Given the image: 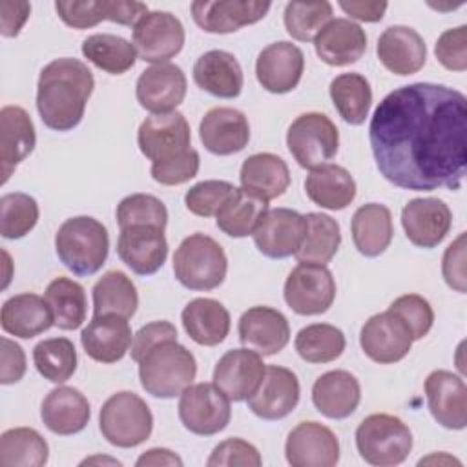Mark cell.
<instances>
[{
  "label": "cell",
  "mask_w": 467,
  "mask_h": 467,
  "mask_svg": "<svg viewBox=\"0 0 467 467\" xmlns=\"http://www.w3.org/2000/svg\"><path fill=\"white\" fill-rule=\"evenodd\" d=\"M368 142L390 184L412 192L460 190L467 166V99L432 82L396 88L372 113Z\"/></svg>",
  "instance_id": "obj_1"
},
{
  "label": "cell",
  "mask_w": 467,
  "mask_h": 467,
  "mask_svg": "<svg viewBox=\"0 0 467 467\" xmlns=\"http://www.w3.org/2000/svg\"><path fill=\"white\" fill-rule=\"evenodd\" d=\"M95 88L91 69L78 58H55L46 64L36 84V109L53 131H69L84 119Z\"/></svg>",
  "instance_id": "obj_2"
},
{
  "label": "cell",
  "mask_w": 467,
  "mask_h": 467,
  "mask_svg": "<svg viewBox=\"0 0 467 467\" xmlns=\"http://www.w3.org/2000/svg\"><path fill=\"white\" fill-rule=\"evenodd\" d=\"M197 374L195 356L177 339L153 345L139 361V379L146 394L161 400L181 396Z\"/></svg>",
  "instance_id": "obj_3"
},
{
  "label": "cell",
  "mask_w": 467,
  "mask_h": 467,
  "mask_svg": "<svg viewBox=\"0 0 467 467\" xmlns=\"http://www.w3.org/2000/svg\"><path fill=\"white\" fill-rule=\"evenodd\" d=\"M60 263L78 277L97 274L108 259L109 235L106 226L89 215L66 219L55 234Z\"/></svg>",
  "instance_id": "obj_4"
},
{
  "label": "cell",
  "mask_w": 467,
  "mask_h": 467,
  "mask_svg": "<svg viewBox=\"0 0 467 467\" xmlns=\"http://www.w3.org/2000/svg\"><path fill=\"white\" fill-rule=\"evenodd\" d=\"M228 259L223 246L210 235L195 232L182 239L173 254L175 279L188 290L206 292L223 285Z\"/></svg>",
  "instance_id": "obj_5"
},
{
  "label": "cell",
  "mask_w": 467,
  "mask_h": 467,
  "mask_svg": "<svg viewBox=\"0 0 467 467\" xmlns=\"http://www.w3.org/2000/svg\"><path fill=\"white\" fill-rule=\"evenodd\" d=\"M356 447L359 456L370 465H400L412 451V432L401 418L376 412L363 418L358 425Z\"/></svg>",
  "instance_id": "obj_6"
},
{
  "label": "cell",
  "mask_w": 467,
  "mask_h": 467,
  "mask_svg": "<svg viewBox=\"0 0 467 467\" xmlns=\"http://www.w3.org/2000/svg\"><path fill=\"white\" fill-rule=\"evenodd\" d=\"M99 429L108 443L120 449H131L150 438L153 431V414L139 394L120 390L102 403Z\"/></svg>",
  "instance_id": "obj_7"
},
{
  "label": "cell",
  "mask_w": 467,
  "mask_h": 467,
  "mask_svg": "<svg viewBox=\"0 0 467 467\" xmlns=\"http://www.w3.org/2000/svg\"><path fill=\"white\" fill-rule=\"evenodd\" d=\"M286 146L301 168L312 170L337 153L339 131L325 113H301L288 126Z\"/></svg>",
  "instance_id": "obj_8"
},
{
  "label": "cell",
  "mask_w": 467,
  "mask_h": 467,
  "mask_svg": "<svg viewBox=\"0 0 467 467\" xmlns=\"http://www.w3.org/2000/svg\"><path fill=\"white\" fill-rule=\"evenodd\" d=\"M230 398L215 383H195L179 396V420L197 436H213L224 431L232 418Z\"/></svg>",
  "instance_id": "obj_9"
},
{
  "label": "cell",
  "mask_w": 467,
  "mask_h": 467,
  "mask_svg": "<svg viewBox=\"0 0 467 467\" xmlns=\"http://www.w3.org/2000/svg\"><path fill=\"white\" fill-rule=\"evenodd\" d=\"M184 26L170 11H148L131 29L137 57L150 64H166L184 46Z\"/></svg>",
  "instance_id": "obj_10"
},
{
  "label": "cell",
  "mask_w": 467,
  "mask_h": 467,
  "mask_svg": "<svg viewBox=\"0 0 467 467\" xmlns=\"http://www.w3.org/2000/svg\"><path fill=\"white\" fill-rule=\"evenodd\" d=\"M285 303L299 316L325 314L336 299V281L325 265L299 263L286 277Z\"/></svg>",
  "instance_id": "obj_11"
},
{
  "label": "cell",
  "mask_w": 467,
  "mask_h": 467,
  "mask_svg": "<svg viewBox=\"0 0 467 467\" xmlns=\"http://www.w3.org/2000/svg\"><path fill=\"white\" fill-rule=\"evenodd\" d=\"M414 339L405 321L392 310L370 316L359 332V345L365 356L379 365L401 361Z\"/></svg>",
  "instance_id": "obj_12"
},
{
  "label": "cell",
  "mask_w": 467,
  "mask_h": 467,
  "mask_svg": "<svg viewBox=\"0 0 467 467\" xmlns=\"http://www.w3.org/2000/svg\"><path fill=\"white\" fill-rule=\"evenodd\" d=\"M306 232L305 215L292 208H270L259 219L252 237L257 250L270 259L296 255Z\"/></svg>",
  "instance_id": "obj_13"
},
{
  "label": "cell",
  "mask_w": 467,
  "mask_h": 467,
  "mask_svg": "<svg viewBox=\"0 0 467 467\" xmlns=\"http://www.w3.org/2000/svg\"><path fill=\"white\" fill-rule=\"evenodd\" d=\"M192 133L186 117L181 111H170L146 117L137 131L140 153L155 161H166L190 150Z\"/></svg>",
  "instance_id": "obj_14"
},
{
  "label": "cell",
  "mask_w": 467,
  "mask_h": 467,
  "mask_svg": "<svg viewBox=\"0 0 467 467\" xmlns=\"http://www.w3.org/2000/svg\"><path fill=\"white\" fill-rule=\"evenodd\" d=\"M270 2L261 0H197L192 2L193 22L206 33L226 35L266 16Z\"/></svg>",
  "instance_id": "obj_15"
},
{
  "label": "cell",
  "mask_w": 467,
  "mask_h": 467,
  "mask_svg": "<svg viewBox=\"0 0 467 467\" xmlns=\"http://www.w3.org/2000/svg\"><path fill=\"white\" fill-rule=\"evenodd\" d=\"M285 456L292 467H334L339 462V440L323 423L301 421L286 436Z\"/></svg>",
  "instance_id": "obj_16"
},
{
  "label": "cell",
  "mask_w": 467,
  "mask_h": 467,
  "mask_svg": "<svg viewBox=\"0 0 467 467\" xmlns=\"http://www.w3.org/2000/svg\"><path fill=\"white\" fill-rule=\"evenodd\" d=\"M186 75L171 62L146 67L135 84L137 102L151 115L175 111L186 97Z\"/></svg>",
  "instance_id": "obj_17"
},
{
  "label": "cell",
  "mask_w": 467,
  "mask_h": 467,
  "mask_svg": "<svg viewBox=\"0 0 467 467\" xmlns=\"http://www.w3.org/2000/svg\"><path fill=\"white\" fill-rule=\"evenodd\" d=\"M120 261L137 275H151L162 268L168 257L164 230L153 224H133L120 228L117 239Z\"/></svg>",
  "instance_id": "obj_18"
},
{
  "label": "cell",
  "mask_w": 467,
  "mask_h": 467,
  "mask_svg": "<svg viewBox=\"0 0 467 467\" xmlns=\"http://www.w3.org/2000/svg\"><path fill=\"white\" fill-rule=\"evenodd\" d=\"M301 387L297 376L279 365H268L257 390L246 400L248 409L261 420L275 421L286 418L299 403Z\"/></svg>",
  "instance_id": "obj_19"
},
{
  "label": "cell",
  "mask_w": 467,
  "mask_h": 467,
  "mask_svg": "<svg viewBox=\"0 0 467 467\" xmlns=\"http://www.w3.org/2000/svg\"><path fill=\"white\" fill-rule=\"evenodd\" d=\"M401 226L414 246L429 250L438 246L451 232L452 212L441 199L416 197L403 206Z\"/></svg>",
  "instance_id": "obj_20"
},
{
  "label": "cell",
  "mask_w": 467,
  "mask_h": 467,
  "mask_svg": "<svg viewBox=\"0 0 467 467\" xmlns=\"http://www.w3.org/2000/svg\"><path fill=\"white\" fill-rule=\"evenodd\" d=\"M305 71L303 51L288 42L279 40L261 49L255 60L257 82L268 93L283 95L297 88Z\"/></svg>",
  "instance_id": "obj_21"
},
{
  "label": "cell",
  "mask_w": 467,
  "mask_h": 467,
  "mask_svg": "<svg viewBox=\"0 0 467 467\" xmlns=\"http://www.w3.org/2000/svg\"><path fill=\"white\" fill-rule=\"evenodd\" d=\"M266 365L261 354L243 347L224 352L213 368V383L230 401L248 400L265 378Z\"/></svg>",
  "instance_id": "obj_22"
},
{
  "label": "cell",
  "mask_w": 467,
  "mask_h": 467,
  "mask_svg": "<svg viewBox=\"0 0 467 467\" xmlns=\"http://www.w3.org/2000/svg\"><path fill=\"white\" fill-rule=\"evenodd\" d=\"M423 390L432 418L445 429L462 431L467 425V387L465 381L451 370H432Z\"/></svg>",
  "instance_id": "obj_23"
},
{
  "label": "cell",
  "mask_w": 467,
  "mask_h": 467,
  "mask_svg": "<svg viewBox=\"0 0 467 467\" xmlns=\"http://www.w3.org/2000/svg\"><path fill=\"white\" fill-rule=\"evenodd\" d=\"M239 341L243 347L261 354L274 356L290 341V325L283 312L272 306H252L239 317Z\"/></svg>",
  "instance_id": "obj_24"
},
{
  "label": "cell",
  "mask_w": 467,
  "mask_h": 467,
  "mask_svg": "<svg viewBox=\"0 0 467 467\" xmlns=\"http://www.w3.org/2000/svg\"><path fill=\"white\" fill-rule=\"evenodd\" d=\"M199 139L213 155L224 157L239 153L250 140L248 119L235 108H212L199 122Z\"/></svg>",
  "instance_id": "obj_25"
},
{
  "label": "cell",
  "mask_w": 467,
  "mask_h": 467,
  "mask_svg": "<svg viewBox=\"0 0 467 467\" xmlns=\"http://www.w3.org/2000/svg\"><path fill=\"white\" fill-rule=\"evenodd\" d=\"M376 55L385 69L407 77L425 66L427 46L416 29L409 26H389L378 38Z\"/></svg>",
  "instance_id": "obj_26"
},
{
  "label": "cell",
  "mask_w": 467,
  "mask_h": 467,
  "mask_svg": "<svg viewBox=\"0 0 467 467\" xmlns=\"http://www.w3.org/2000/svg\"><path fill=\"white\" fill-rule=\"evenodd\" d=\"M133 334L126 317L93 316L80 332L84 352L99 363L109 365L120 361L131 348Z\"/></svg>",
  "instance_id": "obj_27"
},
{
  "label": "cell",
  "mask_w": 467,
  "mask_h": 467,
  "mask_svg": "<svg viewBox=\"0 0 467 467\" xmlns=\"http://www.w3.org/2000/svg\"><path fill=\"white\" fill-rule=\"evenodd\" d=\"M314 49L328 66H348L365 55L367 33L350 18H332L314 38Z\"/></svg>",
  "instance_id": "obj_28"
},
{
  "label": "cell",
  "mask_w": 467,
  "mask_h": 467,
  "mask_svg": "<svg viewBox=\"0 0 467 467\" xmlns=\"http://www.w3.org/2000/svg\"><path fill=\"white\" fill-rule=\"evenodd\" d=\"M36 133L29 113L20 106H4L0 109V161L2 184L9 181L15 168L35 150Z\"/></svg>",
  "instance_id": "obj_29"
},
{
  "label": "cell",
  "mask_w": 467,
  "mask_h": 467,
  "mask_svg": "<svg viewBox=\"0 0 467 467\" xmlns=\"http://www.w3.org/2000/svg\"><path fill=\"white\" fill-rule=\"evenodd\" d=\"M40 418L53 434L71 436L84 431L89 423V401L78 389L60 385L42 400Z\"/></svg>",
  "instance_id": "obj_30"
},
{
  "label": "cell",
  "mask_w": 467,
  "mask_h": 467,
  "mask_svg": "<svg viewBox=\"0 0 467 467\" xmlns=\"http://www.w3.org/2000/svg\"><path fill=\"white\" fill-rule=\"evenodd\" d=\"M361 401V387L348 370H328L312 385V403L325 418L345 420Z\"/></svg>",
  "instance_id": "obj_31"
},
{
  "label": "cell",
  "mask_w": 467,
  "mask_h": 467,
  "mask_svg": "<svg viewBox=\"0 0 467 467\" xmlns=\"http://www.w3.org/2000/svg\"><path fill=\"white\" fill-rule=\"evenodd\" d=\"M193 82L219 99H235L243 91V69L237 58L223 49L202 53L193 64Z\"/></svg>",
  "instance_id": "obj_32"
},
{
  "label": "cell",
  "mask_w": 467,
  "mask_h": 467,
  "mask_svg": "<svg viewBox=\"0 0 467 467\" xmlns=\"http://www.w3.org/2000/svg\"><path fill=\"white\" fill-rule=\"evenodd\" d=\"M0 325L5 334L20 339H31L55 325L53 312L46 301L33 292H24L4 301Z\"/></svg>",
  "instance_id": "obj_33"
},
{
  "label": "cell",
  "mask_w": 467,
  "mask_h": 467,
  "mask_svg": "<svg viewBox=\"0 0 467 467\" xmlns=\"http://www.w3.org/2000/svg\"><path fill=\"white\" fill-rule=\"evenodd\" d=\"M239 181L244 192L270 202L288 190L290 170L275 153H254L243 161Z\"/></svg>",
  "instance_id": "obj_34"
},
{
  "label": "cell",
  "mask_w": 467,
  "mask_h": 467,
  "mask_svg": "<svg viewBox=\"0 0 467 467\" xmlns=\"http://www.w3.org/2000/svg\"><path fill=\"white\" fill-rule=\"evenodd\" d=\"M356 190L350 171L332 162L312 168L305 179L306 197L325 210H345L354 201Z\"/></svg>",
  "instance_id": "obj_35"
},
{
  "label": "cell",
  "mask_w": 467,
  "mask_h": 467,
  "mask_svg": "<svg viewBox=\"0 0 467 467\" xmlns=\"http://www.w3.org/2000/svg\"><path fill=\"white\" fill-rule=\"evenodd\" d=\"M184 332L202 347L223 343L230 332V312L212 297H195L181 312Z\"/></svg>",
  "instance_id": "obj_36"
},
{
  "label": "cell",
  "mask_w": 467,
  "mask_h": 467,
  "mask_svg": "<svg viewBox=\"0 0 467 467\" xmlns=\"http://www.w3.org/2000/svg\"><path fill=\"white\" fill-rule=\"evenodd\" d=\"M350 234L356 250L365 257L381 255L392 243V213L385 204L367 202L359 206L350 223Z\"/></svg>",
  "instance_id": "obj_37"
},
{
  "label": "cell",
  "mask_w": 467,
  "mask_h": 467,
  "mask_svg": "<svg viewBox=\"0 0 467 467\" xmlns=\"http://www.w3.org/2000/svg\"><path fill=\"white\" fill-rule=\"evenodd\" d=\"M305 239L294 257L297 263L327 265L337 254L341 244L339 223L321 212L305 213Z\"/></svg>",
  "instance_id": "obj_38"
},
{
  "label": "cell",
  "mask_w": 467,
  "mask_h": 467,
  "mask_svg": "<svg viewBox=\"0 0 467 467\" xmlns=\"http://www.w3.org/2000/svg\"><path fill=\"white\" fill-rule=\"evenodd\" d=\"M93 316H120L130 319L139 306L133 281L119 270L106 272L93 286Z\"/></svg>",
  "instance_id": "obj_39"
},
{
  "label": "cell",
  "mask_w": 467,
  "mask_h": 467,
  "mask_svg": "<svg viewBox=\"0 0 467 467\" xmlns=\"http://www.w3.org/2000/svg\"><path fill=\"white\" fill-rule=\"evenodd\" d=\"M328 93L336 111L347 124L359 126L365 122L372 106V88L361 73L337 75L332 78Z\"/></svg>",
  "instance_id": "obj_40"
},
{
  "label": "cell",
  "mask_w": 467,
  "mask_h": 467,
  "mask_svg": "<svg viewBox=\"0 0 467 467\" xmlns=\"http://www.w3.org/2000/svg\"><path fill=\"white\" fill-rule=\"evenodd\" d=\"M80 49L88 62L109 75H122L130 71L139 58L135 46L130 40L111 33L89 35L82 40Z\"/></svg>",
  "instance_id": "obj_41"
},
{
  "label": "cell",
  "mask_w": 467,
  "mask_h": 467,
  "mask_svg": "<svg viewBox=\"0 0 467 467\" xmlns=\"http://www.w3.org/2000/svg\"><path fill=\"white\" fill-rule=\"evenodd\" d=\"M266 210V201L244 192L243 188H235L215 213V224L223 234L230 237H248L254 234L259 219Z\"/></svg>",
  "instance_id": "obj_42"
},
{
  "label": "cell",
  "mask_w": 467,
  "mask_h": 467,
  "mask_svg": "<svg viewBox=\"0 0 467 467\" xmlns=\"http://www.w3.org/2000/svg\"><path fill=\"white\" fill-rule=\"evenodd\" d=\"M44 297L53 312L55 327L62 330H77L88 314L86 290L78 281L69 277H55L44 292Z\"/></svg>",
  "instance_id": "obj_43"
},
{
  "label": "cell",
  "mask_w": 467,
  "mask_h": 467,
  "mask_svg": "<svg viewBox=\"0 0 467 467\" xmlns=\"http://www.w3.org/2000/svg\"><path fill=\"white\" fill-rule=\"evenodd\" d=\"M49 447L42 434L31 427L7 429L0 436L2 467H42L47 463Z\"/></svg>",
  "instance_id": "obj_44"
},
{
  "label": "cell",
  "mask_w": 467,
  "mask_h": 467,
  "mask_svg": "<svg viewBox=\"0 0 467 467\" xmlns=\"http://www.w3.org/2000/svg\"><path fill=\"white\" fill-rule=\"evenodd\" d=\"M347 339L341 328L328 323L303 327L294 339V347L306 363H330L345 350Z\"/></svg>",
  "instance_id": "obj_45"
},
{
  "label": "cell",
  "mask_w": 467,
  "mask_h": 467,
  "mask_svg": "<svg viewBox=\"0 0 467 467\" xmlns=\"http://www.w3.org/2000/svg\"><path fill=\"white\" fill-rule=\"evenodd\" d=\"M77 350L67 337L42 339L33 348V363L38 374L51 383H66L77 370Z\"/></svg>",
  "instance_id": "obj_46"
},
{
  "label": "cell",
  "mask_w": 467,
  "mask_h": 467,
  "mask_svg": "<svg viewBox=\"0 0 467 467\" xmlns=\"http://www.w3.org/2000/svg\"><path fill=\"white\" fill-rule=\"evenodd\" d=\"M330 2H288L283 22L286 33L297 42H312L317 33L332 20Z\"/></svg>",
  "instance_id": "obj_47"
},
{
  "label": "cell",
  "mask_w": 467,
  "mask_h": 467,
  "mask_svg": "<svg viewBox=\"0 0 467 467\" xmlns=\"http://www.w3.org/2000/svg\"><path fill=\"white\" fill-rule=\"evenodd\" d=\"M38 202L29 193L11 192L0 197V234L4 239H22L38 223Z\"/></svg>",
  "instance_id": "obj_48"
},
{
  "label": "cell",
  "mask_w": 467,
  "mask_h": 467,
  "mask_svg": "<svg viewBox=\"0 0 467 467\" xmlns=\"http://www.w3.org/2000/svg\"><path fill=\"white\" fill-rule=\"evenodd\" d=\"M117 224L119 228L133 224H153L166 230L168 210L161 199L150 193H131L126 195L117 204Z\"/></svg>",
  "instance_id": "obj_49"
},
{
  "label": "cell",
  "mask_w": 467,
  "mask_h": 467,
  "mask_svg": "<svg viewBox=\"0 0 467 467\" xmlns=\"http://www.w3.org/2000/svg\"><path fill=\"white\" fill-rule=\"evenodd\" d=\"M234 190L235 186L228 181H219V179L201 181L184 193V204L193 215L212 217L221 210V206L234 193Z\"/></svg>",
  "instance_id": "obj_50"
},
{
  "label": "cell",
  "mask_w": 467,
  "mask_h": 467,
  "mask_svg": "<svg viewBox=\"0 0 467 467\" xmlns=\"http://www.w3.org/2000/svg\"><path fill=\"white\" fill-rule=\"evenodd\" d=\"M389 310L398 314L409 327L412 339H423L434 325V310L431 303L420 294H405L396 297Z\"/></svg>",
  "instance_id": "obj_51"
},
{
  "label": "cell",
  "mask_w": 467,
  "mask_h": 467,
  "mask_svg": "<svg viewBox=\"0 0 467 467\" xmlns=\"http://www.w3.org/2000/svg\"><path fill=\"white\" fill-rule=\"evenodd\" d=\"M199 166H201L199 153L197 150L190 148L184 153L175 155L171 159L151 162L150 173H151V179L159 184L177 186L193 179L199 171Z\"/></svg>",
  "instance_id": "obj_52"
},
{
  "label": "cell",
  "mask_w": 467,
  "mask_h": 467,
  "mask_svg": "<svg viewBox=\"0 0 467 467\" xmlns=\"http://www.w3.org/2000/svg\"><path fill=\"white\" fill-rule=\"evenodd\" d=\"M58 18L73 29H88L108 20V0H58L55 2Z\"/></svg>",
  "instance_id": "obj_53"
},
{
  "label": "cell",
  "mask_w": 467,
  "mask_h": 467,
  "mask_svg": "<svg viewBox=\"0 0 467 467\" xmlns=\"http://www.w3.org/2000/svg\"><path fill=\"white\" fill-rule=\"evenodd\" d=\"M263 463V458L259 451L243 438H228L213 447L210 452L206 465L208 467H232V465H243V467H259Z\"/></svg>",
  "instance_id": "obj_54"
},
{
  "label": "cell",
  "mask_w": 467,
  "mask_h": 467,
  "mask_svg": "<svg viewBox=\"0 0 467 467\" xmlns=\"http://www.w3.org/2000/svg\"><path fill=\"white\" fill-rule=\"evenodd\" d=\"M438 62L449 71L467 69V26L462 24L452 29H445L434 46Z\"/></svg>",
  "instance_id": "obj_55"
},
{
  "label": "cell",
  "mask_w": 467,
  "mask_h": 467,
  "mask_svg": "<svg viewBox=\"0 0 467 467\" xmlns=\"http://www.w3.org/2000/svg\"><path fill=\"white\" fill-rule=\"evenodd\" d=\"M441 275L445 283L460 292L465 294V232H462L447 248L441 259Z\"/></svg>",
  "instance_id": "obj_56"
},
{
  "label": "cell",
  "mask_w": 467,
  "mask_h": 467,
  "mask_svg": "<svg viewBox=\"0 0 467 467\" xmlns=\"http://www.w3.org/2000/svg\"><path fill=\"white\" fill-rule=\"evenodd\" d=\"M164 339H177V328L175 325H171L170 321H151L144 327H140L131 341V359L133 361H140V358L157 343L164 341Z\"/></svg>",
  "instance_id": "obj_57"
},
{
  "label": "cell",
  "mask_w": 467,
  "mask_h": 467,
  "mask_svg": "<svg viewBox=\"0 0 467 467\" xmlns=\"http://www.w3.org/2000/svg\"><path fill=\"white\" fill-rule=\"evenodd\" d=\"M0 383L13 385L18 383L26 374V354L18 343L9 337H0Z\"/></svg>",
  "instance_id": "obj_58"
},
{
  "label": "cell",
  "mask_w": 467,
  "mask_h": 467,
  "mask_svg": "<svg viewBox=\"0 0 467 467\" xmlns=\"http://www.w3.org/2000/svg\"><path fill=\"white\" fill-rule=\"evenodd\" d=\"M31 4L24 0H2L0 2V33L5 38L18 36L26 20L29 18Z\"/></svg>",
  "instance_id": "obj_59"
},
{
  "label": "cell",
  "mask_w": 467,
  "mask_h": 467,
  "mask_svg": "<svg viewBox=\"0 0 467 467\" xmlns=\"http://www.w3.org/2000/svg\"><path fill=\"white\" fill-rule=\"evenodd\" d=\"M337 5L350 16L359 22H379L389 7L387 2H337Z\"/></svg>",
  "instance_id": "obj_60"
},
{
  "label": "cell",
  "mask_w": 467,
  "mask_h": 467,
  "mask_svg": "<svg viewBox=\"0 0 467 467\" xmlns=\"http://www.w3.org/2000/svg\"><path fill=\"white\" fill-rule=\"evenodd\" d=\"M137 467H146V465H170V467H182V460L170 449H162V447H153L146 452H142L137 462Z\"/></svg>",
  "instance_id": "obj_61"
},
{
  "label": "cell",
  "mask_w": 467,
  "mask_h": 467,
  "mask_svg": "<svg viewBox=\"0 0 467 467\" xmlns=\"http://www.w3.org/2000/svg\"><path fill=\"white\" fill-rule=\"evenodd\" d=\"M423 463H456V465H462V462L460 460H456V458H452V456H449V454H445V452H441V454H431V456H427V458H421L420 462H418V465H423Z\"/></svg>",
  "instance_id": "obj_62"
},
{
  "label": "cell",
  "mask_w": 467,
  "mask_h": 467,
  "mask_svg": "<svg viewBox=\"0 0 467 467\" xmlns=\"http://www.w3.org/2000/svg\"><path fill=\"white\" fill-rule=\"evenodd\" d=\"M113 463V465H120L119 460H113V458H100V456H93V458H86L80 462V465H86V463Z\"/></svg>",
  "instance_id": "obj_63"
},
{
  "label": "cell",
  "mask_w": 467,
  "mask_h": 467,
  "mask_svg": "<svg viewBox=\"0 0 467 467\" xmlns=\"http://www.w3.org/2000/svg\"><path fill=\"white\" fill-rule=\"evenodd\" d=\"M2 255H4V259H5V268H9V266H11V259H9V254H7L5 250H2ZM9 279H11V274H9V272H5V277H4V288L9 285Z\"/></svg>",
  "instance_id": "obj_64"
}]
</instances>
